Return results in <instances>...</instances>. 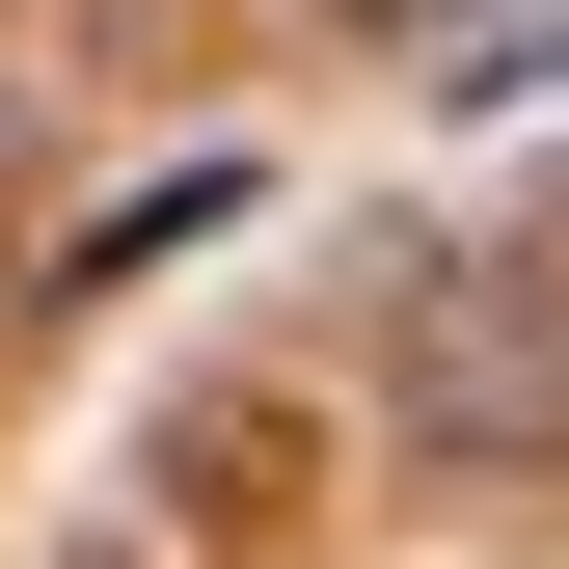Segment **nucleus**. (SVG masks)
Here are the masks:
<instances>
[{
  "label": "nucleus",
  "instance_id": "1",
  "mask_svg": "<svg viewBox=\"0 0 569 569\" xmlns=\"http://www.w3.org/2000/svg\"><path fill=\"white\" fill-rule=\"evenodd\" d=\"M407 435L435 461H542L569 435V271H461V299L407 326Z\"/></svg>",
  "mask_w": 569,
  "mask_h": 569
},
{
  "label": "nucleus",
  "instance_id": "2",
  "mask_svg": "<svg viewBox=\"0 0 569 569\" xmlns=\"http://www.w3.org/2000/svg\"><path fill=\"white\" fill-rule=\"evenodd\" d=\"M352 28H435V0H352Z\"/></svg>",
  "mask_w": 569,
  "mask_h": 569
},
{
  "label": "nucleus",
  "instance_id": "3",
  "mask_svg": "<svg viewBox=\"0 0 569 569\" xmlns=\"http://www.w3.org/2000/svg\"><path fill=\"white\" fill-rule=\"evenodd\" d=\"M0 163H28V109H0Z\"/></svg>",
  "mask_w": 569,
  "mask_h": 569
}]
</instances>
